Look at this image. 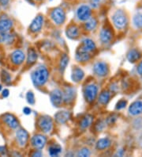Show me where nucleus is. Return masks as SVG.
I'll return each instance as SVG.
<instances>
[{
    "mask_svg": "<svg viewBox=\"0 0 142 157\" xmlns=\"http://www.w3.org/2000/svg\"><path fill=\"white\" fill-rule=\"evenodd\" d=\"M85 21H86V22H85V29H87L88 31L94 30V29L96 28L98 21H97L96 17H89V19Z\"/></svg>",
    "mask_w": 142,
    "mask_h": 157,
    "instance_id": "c85d7f7f",
    "label": "nucleus"
},
{
    "mask_svg": "<svg viewBox=\"0 0 142 157\" xmlns=\"http://www.w3.org/2000/svg\"><path fill=\"white\" fill-rule=\"evenodd\" d=\"M91 7L88 5H81L77 10V17L80 21H87L89 17H91Z\"/></svg>",
    "mask_w": 142,
    "mask_h": 157,
    "instance_id": "423d86ee",
    "label": "nucleus"
},
{
    "mask_svg": "<svg viewBox=\"0 0 142 157\" xmlns=\"http://www.w3.org/2000/svg\"><path fill=\"white\" fill-rule=\"evenodd\" d=\"M137 71L139 75H142V60L139 63L138 66H137Z\"/></svg>",
    "mask_w": 142,
    "mask_h": 157,
    "instance_id": "ea45409f",
    "label": "nucleus"
},
{
    "mask_svg": "<svg viewBox=\"0 0 142 157\" xmlns=\"http://www.w3.org/2000/svg\"><path fill=\"white\" fill-rule=\"evenodd\" d=\"M50 98H51V103L53 104L54 106L59 107L63 101V92L59 89H55L53 91H51V94H50Z\"/></svg>",
    "mask_w": 142,
    "mask_h": 157,
    "instance_id": "f8f14e48",
    "label": "nucleus"
},
{
    "mask_svg": "<svg viewBox=\"0 0 142 157\" xmlns=\"http://www.w3.org/2000/svg\"><path fill=\"white\" fill-rule=\"evenodd\" d=\"M104 127H105V123L102 121H98V122L96 124L95 128H96V130L97 132H101V131L104 128Z\"/></svg>",
    "mask_w": 142,
    "mask_h": 157,
    "instance_id": "4c0bfd02",
    "label": "nucleus"
},
{
    "mask_svg": "<svg viewBox=\"0 0 142 157\" xmlns=\"http://www.w3.org/2000/svg\"><path fill=\"white\" fill-rule=\"evenodd\" d=\"M32 145L38 150L43 149L47 143V138L45 136L41 134H36L33 136L31 139Z\"/></svg>",
    "mask_w": 142,
    "mask_h": 157,
    "instance_id": "1a4fd4ad",
    "label": "nucleus"
},
{
    "mask_svg": "<svg viewBox=\"0 0 142 157\" xmlns=\"http://www.w3.org/2000/svg\"><path fill=\"white\" fill-rule=\"evenodd\" d=\"M5 147H0V152H5Z\"/></svg>",
    "mask_w": 142,
    "mask_h": 157,
    "instance_id": "a18cd8bd",
    "label": "nucleus"
},
{
    "mask_svg": "<svg viewBox=\"0 0 142 157\" xmlns=\"http://www.w3.org/2000/svg\"><path fill=\"white\" fill-rule=\"evenodd\" d=\"M112 21L114 25L116 27V29L118 30H122L126 28L129 20L126 14L125 11L122 10H117L112 15Z\"/></svg>",
    "mask_w": 142,
    "mask_h": 157,
    "instance_id": "f03ea898",
    "label": "nucleus"
},
{
    "mask_svg": "<svg viewBox=\"0 0 142 157\" xmlns=\"http://www.w3.org/2000/svg\"><path fill=\"white\" fill-rule=\"evenodd\" d=\"M70 118V113L69 111L63 110L59 111L55 114V119L57 123L59 124H65Z\"/></svg>",
    "mask_w": 142,
    "mask_h": 157,
    "instance_id": "6ab92c4d",
    "label": "nucleus"
},
{
    "mask_svg": "<svg viewBox=\"0 0 142 157\" xmlns=\"http://www.w3.org/2000/svg\"><path fill=\"white\" fill-rule=\"evenodd\" d=\"M111 145V140L109 138H101L96 142V147L98 150H105Z\"/></svg>",
    "mask_w": 142,
    "mask_h": 157,
    "instance_id": "b1692460",
    "label": "nucleus"
},
{
    "mask_svg": "<svg viewBox=\"0 0 142 157\" xmlns=\"http://www.w3.org/2000/svg\"><path fill=\"white\" fill-rule=\"evenodd\" d=\"M89 3H90V6L94 8V9H96L100 5V0H90Z\"/></svg>",
    "mask_w": 142,
    "mask_h": 157,
    "instance_id": "58836bf2",
    "label": "nucleus"
},
{
    "mask_svg": "<svg viewBox=\"0 0 142 157\" xmlns=\"http://www.w3.org/2000/svg\"><path fill=\"white\" fill-rule=\"evenodd\" d=\"M49 77V71L45 66L40 65L32 73L31 78L35 86H40L47 82Z\"/></svg>",
    "mask_w": 142,
    "mask_h": 157,
    "instance_id": "f257e3e1",
    "label": "nucleus"
},
{
    "mask_svg": "<svg viewBox=\"0 0 142 157\" xmlns=\"http://www.w3.org/2000/svg\"><path fill=\"white\" fill-rule=\"evenodd\" d=\"M38 126L40 130L45 133H48L53 128V121L49 116H41L38 120Z\"/></svg>",
    "mask_w": 142,
    "mask_h": 157,
    "instance_id": "7ed1b4c3",
    "label": "nucleus"
},
{
    "mask_svg": "<svg viewBox=\"0 0 142 157\" xmlns=\"http://www.w3.org/2000/svg\"><path fill=\"white\" fill-rule=\"evenodd\" d=\"M114 33L111 27L104 26L100 30V38L101 42L104 44H109V43L113 40Z\"/></svg>",
    "mask_w": 142,
    "mask_h": 157,
    "instance_id": "6e6552de",
    "label": "nucleus"
},
{
    "mask_svg": "<svg viewBox=\"0 0 142 157\" xmlns=\"http://www.w3.org/2000/svg\"><path fill=\"white\" fill-rule=\"evenodd\" d=\"M78 156H83V157L89 156V155H90V151H89V148L85 147V148H82V150H80L79 152L78 153Z\"/></svg>",
    "mask_w": 142,
    "mask_h": 157,
    "instance_id": "c9c22d12",
    "label": "nucleus"
},
{
    "mask_svg": "<svg viewBox=\"0 0 142 157\" xmlns=\"http://www.w3.org/2000/svg\"><path fill=\"white\" fill-rule=\"evenodd\" d=\"M2 90V86H1V85H0V90Z\"/></svg>",
    "mask_w": 142,
    "mask_h": 157,
    "instance_id": "de8ad7c7",
    "label": "nucleus"
},
{
    "mask_svg": "<svg viewBox=\"0 0 142 157\" xmlns=\"http://www.w3.org/2000/svg\"><path fill=\"white\" fill-rule=\"evenodd\" d=\"M16 139H17V144L20 147H25L28 143V133L25 129L20 128L16 132Z\"/></svg>",
    "mask_w": 142,
    "mask_h": 157,
    "instance_id": "9b49d317",
    "label": "nucleus"
},
{
    "mask_svg": "<svg viewBox=\"0 0 142 157\" xmlns=\"http://www.w3.org/2000/svg\"><path fill=\"white\" fill-rule=\"evenodd\" d=\"M117 118H118V116L116 114H111L110 115L109 117L107 118V121L106 122L108 124H112L114 123L115 122L117 121Z\"/></svg>",
    "mask_w": 142,
    "mask_h": 157,
    "instance_id": "e433bc0d",
    "label": "nucleus"
},
{
    "mask_svg": "<svg viewBox=\"0 0 142 157\" xmlns=\"http://www.w3.org/2000/svg\"><path fill=\"white\" fill-rule=\"evenodd\" d=\"M93 71L96 75L100 77H104L109 73V67L107 63L103 61H99L93 66Z\"/></svg>",
    "mask_w": 142,
    "mask_h": 157,
    "instance_id": "0eeeda50",
    "label": "nucleus"
},
{
    "mask_svg": "<svg viewBox=\"0 0 142 157\" xmlns=\"http://www.w3.org/2000/svg\"><path fill=\"white\" fill-rule=\"evenodd\" d=\"M96 44H95L94 41L92 39L89 38L84 39L82 40V45L79 47V48L88 52H93V51H94L96 49Z\"/></svg>",
    "mask_w": 142,
    "mask_h": 157,
    "instance_id": "a211bd4d",
    "label": "nucleus"
},
{
    "mask_svg": "<svg viewBox=\"0 0 142 157\" xmlns=\"http://www.w3.org/2000/svg\"><path fill=\"white\" fill-rule=\"evenodd\" d=\"M129 113L132 116H137L142 113V100H136L129 107Z\"/></svg>",
    "mask_w": 142,
    "mask_h": 157,
    "instance_id": "4468645a",
    "label": "nucleus"
},
{
    "mask_svg": "<svg viewBox=\"0 0 142 157\" xmlns=\"http://www.w3.org/2000/svg\"><path fill=\"white\" fill-rule=\"evenodd\" d=\"M14 40V36L9 32H1L0 31V43L10 44Z\"/></svg>",
    "mask_w": 142,
    "mask_h": 157,
    "instance_id": "393cba45",
    "label": "nucleus"
},
{
    "mask_svg": "<svg viewBox=\"0 0 142 157\" xmlns=\"http://www.w3.org/2000/svg\"><path fill=\"white\" fill-rule=\"evenodd\" d=\"M98 94V86L96 84H89L88 85L85 89L84 95H85V100L91 103L95 101Z\"/></svg>",
    "mask_w": 142,
    "mask_h": 157,
    "instance_id": "39448f33",
    "label": "nucleus"
},
{
    "mask_svg": "<svg viewBox=\"0 0 142 157\" xmlns=\"http://www.w3.org/2000/svg\"><path fill=\"white\" fill-rule=\"evenodd\" d=\"M44 16L41 14L36 16L34 19L32 20V23H31L30 26H29V29L32 33H38L40 29H42V26L44 25Z\"/></svg>",
    "mask_w": 142,
    "mask_h": 157,
    "instance_id": "9d476101",
    "label": "nucleus"
},
{
    "mask_svg": "<svg viewBox=\"0 0 142 157\" xmlns=\"http://www.w3.org/2000/svg\"><path fill=\"white\" fill-rule=\"evenodd\" d=\"M2 97H3V98H6V97H8L9 94V90H7V89H5V90H2Z\"/></svg>",
    "mask_w": 142,
    "mask_h": 157,
    "instance_id": "a19ab883",
    "label": "nucleus"
},
{
    "mask_svg": "<svg viewBox=\"0 0 142 157\" xmlns=\"http://www.w3.org/2000/svg\"><path fill=\"white\" fill-rule=\"evenodd\" d=\"M85 76V73L82 71V69L80 67H75L73 70L72 75H71V78L74 82H79L82 80Z\"/></svg>",
    "mask_w": 142,
    "mask_h": 157,
    "instance_id": "5701e85b",
    "label": "nucleus"
},
{
    "mask_svg": "<svg viewBox=\"0 0 142 157\" xmlns=\"http://www.w3.org/2000/svg\"><path fill=\"white\" fill-rule=\"evenodd\" d=\"M32 156H41L42 153L41 151H40V150H36L34 153H32Z\"/></svg>",
    "mask_w": 142,
    "mask_h": 157,
    "instance_id": "37998d69",
    "label": "nucleus"
},
{
    "mask_svg": "<svg viewBox=\"0 0 142 157\" xmlns=\"http://www.w3.org/2000/svg\"><path fill=\"white\" fill-rule=\"evenodd\" d=\"M2 119H3V121L7 124L9 128H17V127L19 126V122L17 120L14 116L13 114H10V113H6V114L3 115L2 117Z\"/></svg>",
    "mask_w": 142,
    "mask_h": 157,
    "instance_id": "dca6fc26",
    "label": "nucleus"
},
{
    "mask_svg": "<svg viewBox=\"0 0 142 157\" xmlns=\"http://www.w3.org/2000/svg\"><path fill=\"white\" fill-rule=\"evenodd\" d=\"M52 21L58 25L63 24L66 20V13L62 7H55L51 12Z\"/></svg>",
    "mask_w": 142,
    "mask_h": 157,
    "instance_id": "20e7f679",
    "label": "nucleus"
},
{
    "mask_svg": "<svg viewBox=\"0 0 142 157\" xmlns=\"http://www.w3.org/2000/svg\"><path fill=\"white\" fill-rule=\"evenodd\" d=\"M27 2H32V4H33V2H32V0H26Z\"/></svg>",
    "mask_w": 142,
    "mask_h": 157,
    "instance_id": "49530a36",
    "label": "nucleus"
},
{
    "mask_svg": "<svg viewBox=\"0 0 142 157\" xmlns=\"http://www.w3.org/2000/svg\"><path fill=\"white\" fill-rule=\"evenodd\" d=\"M111 98V93L107 90H103L100 94L98 101L101 105H107L109 102Z\"/></svg>",
    "mask_w": 142,
    "mask_h": 157,
    "instance_id": "a878e982",
    "label": "nucleus"
},
{
    "mask_svg": "<svg viewBox=\"0 0 142 157\" xmlns=\"http://www.w3.org/2000/svg\"><path fill=\"white\" fill-rule=\"evenodd\" d=\"M141 52L137 48H132L127 52L126 58L128 61L131 63H134L137 62L141 57Z\"/></svg>",
    "mask_w": 142,
    "mask_h": 157,
    "instance_id": "f3484780",
    "label": "nucleus"
},
{
    "mask_svg": "<svg viewBox=\"0 0 142 157\" xmlns=\"http://www.w3.org/2000/svg\"><path fill=\"white\" fill-rule=\"evenodd\" d=\"M93 121V117L90 114L85 115V117H82V121L80 122V126L82 128H87L92 124Z\"/></svg>",
    "mask_w": 142,
    "mask_h": 157,
    "instance_id": "bb28decb",
    "label": "nucleus"
},
{
    "mask_svg": "<svg viewBox=\"0 0 142 157\" xmlns=\"http://www.w3.org/2000/svg\"><path fill=\"white\" fill-rule=\"evenodd\" d=\"M26 99L27 101L30 105H33L35 104V96L34 94L32 91H28L26 94Z\"/></svg>",
    "mask_w": 142,
    "mask_h": 157,
    "instance_id": "f704fd0d",
    "label": "nucleus"
},
{
    "mask_svg": "<svg viewBox=\"0 0 142 157\" xmlns=\"http://www.w3.org/2000/svg\"><path fill=\"white\" fill-rule=\"evenodd\" d=\"M1 78H2V81H3L5 83H7L9 84V82H11V77L9 75V74L8 72H6V71H2L1 72Z\"/></svg>",
    "mask_w": 142,
    "mask_h": 157,
    "instance_id": "473e14b6",
    "label": "nucleus"
},
{
    "mask_svg": "<svg viewBox=\"0 0 142 157\" xmlns=\"http://www.w3.org/2000/svg\"><path fill=\"white\" fill-rule=\"evenodd\" d=\"M61 151H62V147L58 144L51 145L48 149V152L51 156H57V155H59Z\"/></svg>",
    "mask_w": 142,
    "mask_h": 157,
    "instance_id": "c756f323",
    "label": "nucleus"
},
{
    "mask_svg": "<svg viewBox=\"0 0 142 157\" xmlns=\"http://www.w3.org/2000/svg\"><path fill=\"white\" fill-rule=\"evenodd\" d=\"M127 105V101L125 99H121L120 101H118L116 104V106H115V109L117 110H120V109H122L124 108H126Z\"/></svg>",
    "mask_w": 142,
    "mask_h": 157,
    "instance_id": "72a5a7b5",
    "label": "nucleus"
},
{
    "mask_svg": "<svg viewBox=\"0 0 142 157\" xmlns=\"http://www.w3.org/2000/svg\"><path fill=\"white\" fill-rule=\"evenodd\" d=\"M13 27V21L8 17L0 18V31L1 32H9Z\"/></svg>",
    "mask_w": 142,
    "mask_h": 157,
    "instance_id": "aec40b11",
    "label": "nucleus"
},
{
    "mask_svg": "<svg viewBox=\"0 0 142 157\" xmlns=\"http://www.w3.org/2000/svg\"><path fill=\"white\" fill-rule=\"evenodd\" d=\"M133 23L135 27L138 29H142V13H138L135 14L133 18Z\"/></svg>",
    "mask_w": 142,
    "mask_h": 157,
    "instance_id": "7c9ffc66",
    "label": "nucleus"
},
{
    "mask_svg": "<svg viewBox=\"0 0 142 157\" xmlns=\"http://www.w3.org/2000/svg\"><path fill=\"white\" fill-rule=\"evenodd\" d=\"M91 56L89 52L83 51L78 48L76 52V59L79 62H87L90 59Z\"/></svg>",
    "mask_w": 142,
    "mask_h": 157,
    "instance_id": "4be33fe9",
    "label": "nucleus"
},
{
    "mask_svg": "<svg viewBox=\"0 0 142 157\" xmlns=\"http://www.w3.org/2000/svg\"><path fill=\"white\" fill-rule=\"evenodd\" d=\"M31 109L30 108H28V107H25L24 109H23V113H25V114L26 115H28V114H30L31 113Z\"/></svg>",
    "mask_w": 142,
    "mask_h": 157,
    "instance_id": "79ce46f5",
    "label": "nucleus"
},
{
    "mask_svg": "<svg viewBox=\"0 0 142 157\" xmlns=\"http://www.w3.org/2000/svg\"><path fill=\"white\" fill-rule=\"evenodd\" d=\"M69 63V57L67 56L66 54H63V56L60 59V62H59V69L61 71H63L66 69V66Z\"/></svg>",
    "mask_w": 142,
    "mask_h": 157,
    "instance_id": "2f4dec72",
    "label": "nucleus"
},
{
    "mask_svg": "<svg viewBox=\"0 0 142 157\" xmlns=\"http://www.w3.org/2000/svg\"><path fill=\"white\" fill-rule=\"evenodd\" d=\"M9 0H0V4L2 5V6H6V5H8V3H9Z\"/></svg>",
    "mask_w": 142,
    "mask_h": 157,
    "instance_id": "c03bdc74",
    "label": "nucleus"
},
{
    "mask_svg": "<svg viewBox=\"0 0 142 157\" xmlns=\"http://www.w3.org/2000/svg\"><path fill=\"white\" fill-rule=\"evenodd\" d=\"M36 1H42V0H36Z\"/></svg>",
    "mask_w": 142,
    "mask_h": 157,
    "instance_id": "09e8293b",
    "label": "nucleus"
},
{
    "mask_svg": "<svg viewBox=\"0 0 142 157\" xmlns=\"http://www.w3.org/2000/svg\"><path fill=\"white\" fill-rule=\"evenodd\" d=\"M25 55L23 51L20 49L15 50L13 53L11 54V61L14 63L15 65H20L23 62L25 61Z\"/></svg>",
    "mask_w": 142,
    "mask_h": 157,
    "instance_id": "2eb2a0df",
    "label": "nucleus"
},
{
    "mask_svg": "<svg viewBox=\"0 0 142 157\" xmlns=\"http://www.w3.org/2000/svg\"><path fill=\"white\" fill-rule=\"evenodd\" d=\"M66 36L70 39L78 38L79 36V28L75 25H71L67 27L66 31Z\"/></svg>",
    "mask_w": 142,
    "mask_h": 157,
    "instance_id": "412c9836",
    "label": "nucleus"
},
{
    "mask_svg": "<svg viewBox=\"0 0 142 157\" xmlns=\"http://www.w3.org/2000/svg\"><path fill=\"white\" fill-rule=\"evenodd\" d=\"M37 53H36V52L33 48H30V49L28 50V56H27V63L28 64L32 65V64L36 63V61L37 60Z\"/></svg>",
    "mask_w": 142,
    "mask_h": 157,
    "instance_id": "cd10ccee",
    "label": "nucleus"
},
{
    "mask_svg": "<svg viewBox=\"0 0 142 157\" xmlns=\"http://www.w3.org/2000/svg\"><path fill=\"white\" fill-rule=\"evenodd\" d=\"M75 89L71 87V86H67L64 90L63 93V101L65 103L70 104L73 102L75 98Z\"/></svg>",
    "mask_w": 142,
    "mask_h": 157,
    "instance_id": "ddd939ff",
    "label": "nucleus"
}]
</instances>
